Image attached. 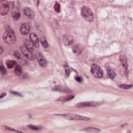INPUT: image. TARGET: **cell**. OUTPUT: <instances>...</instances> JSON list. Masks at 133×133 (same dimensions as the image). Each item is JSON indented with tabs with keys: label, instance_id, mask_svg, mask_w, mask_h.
<instances>
[{
	"label": "cell",
	"instance_id": "cell-15",
	"mask_svg": "<svg viewBox=\"0 0 133 133\" xmlns=\"http://www.w3.org/2000/svg\"><path fill=\"white\" fill-rule=\"evenodd\" d=\"M107 72L108 74V76L110 77V79H113L115 76V73L112 69L109 66H106Z\"/></svg>",
	"mask_w": 133,
	"mask_h": 133
},
{
	"label": "cell",
	"instance_id": "cell-5",
	"mask_svg": "<svg viewBox=\"0 0 133 133\" xmlns=\"http://www.w3.org/2000/svg\"><path fill=\"white\" fill-rule=\"evenodd\" d=\"M9 4L6 1H1L0 5V13L1 15H6L9 11Z\"/></svg>",
	"mask_w": 133,
	"mask_h": 133
},
{
	"label": "cell",
	"instance_id": "cell-8",
	"mask_svg": "<svg viewBox=\"0 0 133 133\" xmlns=\"http://www.w3.org/2000/svg\"><path fill=\"white\" fill-rule=\"evenodd\" d=\"M20 48L22 53L28 59L31 60L34 59V57H33L32 52L28 49L25 46H22Z\"/></svg>",
	"mask_w": 133,
	"mask_h": 133
},
{
	"label": "cell",
	"instance_id": "cell-11",
	"mask_svg": "<svg viewBox=\"0 0 133 133\" xmlns=\"http://www.w3.org/2000/svg\"><path fill=\"white\" fill-rule=\"evenodd\" d=\"M30 39L31 42L33 43L36 47H38L39 46V42H38V38L37 36L35 33H31L30 34Z\"/></svg>",
	"mask_w": 133,
	"mask_h": 133
},
{
	"label": "cell",
	"instance_id": "cell-2",
	"mask_svg": "<svg viewBox=\"0 0 133 133\" xmlns=\"http://www.w3.org/2000/svg\"><path fill=\"white\" fill-rule=\"evenodd\" d=\"M57 115H60L62 117L70 120H83V121H87L90 120V119L86 118L85 116H83L81 115H77L76 114L72 113H66L63 114H58Z\"/></svg>",
	"mask_w": 133,
	"mask_h": 133
},
{
	"label": "cell",
	"instance_id": "cell-6",
	"mask_svg": "<svg viewBox=\"0 0 133 133\" xmlns=\"http://www.w3.org/2000/svg\"><path fill=\"white\" fill-rule=\"evenodd\" d=\"M100 103L97 102L95 101H88V102H83L77 103L75 107L76 108H80L83 107H96L99 105Z\"/></svg>",
	"mask_w": 133,
	"mask_h": 133
},
{
	"label": "cell",
	"instance_id": "cell-28",
	"mask_svg": "<svg viewBox=\"0 0 133 133\" xmlns=\"http://www.w3.org/2000/svg\"><path fill=\"white\" fill-rule=\"evenodd\" d=\"M4 127H5V129L7 130H9V131H14V132H19V133L21 132H20V131H16V130H15L14 129H12V128H10L9 127H8V126H4Z\"/></svg>",
	"mask_w": 133,
	"mask_h": 133
},
{
	"label": "cell",
	"instance_id": "cell-32",
	"mask_svg": "<svg viewBox=\"0 0 133 133\" xmlns=\"http://www.w3.org/2000/svg\"><path fill=\"white\" fill-rule=\"evenodd\" d=\"M12 93H13V94H16V95H19V96H20V94H19V93H16V92H12Z\"/></svg>",
	"mask_w": 133,
	"mask_h": 133
},
{
	"label": "cell",
	"instance_id": "cell-12",
	"mask_svg": "<svg viewBox=\"0 0 133 133\" xmlns=\"http://www.w3.org/2000/svg\"><path fill=\"white\" fill-rule=\"evenodd\" d=\"M24 12L25 14L29 18H31V19H33L34 18V13L33 11L29 7H26L24 8Z\"/></svg>",
	"mask_w": 133,
	"mask_h": 133
},
{
	"label": "cell",
	"instance_id": "cell-19",
	"mask_svg": "<svg viewBox=\"0 0 133 133\" xmlns=\"http://www.w3.org/2000/svg\"><path fill=\"white\" fill-rule=\"evenodd\" d=\"M6 65L8 69H12L16 65V63L14 60H7Z\"/></svg>",
	"mask_w": 133,
	"mask_h": 133
},
{
	"label": "cell",
	"instance_id": "cell-16",
	"mask_svg": "<svg viewBox=\"0 0 133 133\" xmlns=\"http://www.w3.org/2000/svg\"><path fill=\"white\" fill-rule=\"evenodd\" d=\"M34 45H33V43L31 41L29 40H26L25 42V46L31 52L33 51V49H34Z\"/></svg>",
	"mask_w": 133,
	"mask_h": 133
},
{
	"label": "cell",
	"instance_id": "cell-7",
	"mask_svg": "<svg viewBox=\"0 0 133 133\" xmlns=\"http://www.w3.org/2000/svg\"><path fill=\"white\" fill-rule=\"evenodd\" d=\"M63 44L66 46H70L73 42V38L72 35L69 34H65L62 37Z\"/></svg>",
	"mask_w": 133,
	"mask_h": 133
},
{
	"label": "cell",
	"instance_id": "cell-4",
	"mask_svg": "<svg viewBox=\"0 0 133 133\" xmlns=\"http://www.w3.org/2000/svg\"><path fill=\"white\" fill-rule=\"evenodd\" d=\"M91 73L96 77H101L103 76V71L99 66L96 64H93L91 66Z\"/></svg>",
	"mask_w": 133,
	"mask_h": 133
},
{
	"label": "cell",
	"instance_id": "cell-14",
	"mask_svg": "<svg viewBox=\"0 0 133 133\" xmlns=\"http://www.w3.org/2000/svg\"><path fill=\"white\" fill-rule=\"evenodd\" d=\"M12 16L14 20H19L20 18V14L19 10L17 8H13L12 12Z\"/></svg>",
	"mask_w": 133,
	"mask_h": 133
},
{
	"label": "cell",
	"instance_id": "cell-25",
	"mask_svg": "<svg viewBox=\"0 0 133 133\" xmlns=\"http://www.w3.org/2000/svg\"><path fill=\"white\" fill-rule=\"evenodd\" d=\"M65 73L66 76H69L70 72H71V70L70 68H69V66L67 65H65Z\"/></svg>",
	"mask_w": 133,
	"mask_h": 133
},
{
	"label": "cell",
	"instance_id": "cell-9",
	"mask_svg": "<svg viewBox=\"0 0 133 133\" xmlns=\"http://www.w3.org/2000/svg\"><path fill=\"white\" fill-rule=\"evenodd\" d=\"M30 27L28 24H24L20 27V32L23 35H27L29 33Z\"/></svg>",
	"mask_w": 133,
	"mask_h": 133
},
{
	"label": "cell",
	"instance_id": "cell-26",
	"mask_svg": "<svg viewBox=\"0 0 133 133\" xmlns=\"http://www.w3.org/2000/svg\"><path fill=\"white\" fill-rule=\"evenodd\" d=\"M119 86L120 88H123V89H130V88H131L132 87V85L123 84V85H120Z\"/></svg>",
	"mask_w": 133,
	"mask_h": 133
},
{
	"label": "cell",
	"instance_id": "cell-20",
	"mask_svg": "<svg viewBox=\"0 0 133 133\" xmlns=\"http://www.w3.org/2000/svg\"><path fill=\"white\" fill-rule=\"evenodd\" d=\"M84 131L87 132H90V133H99L100 132V131L98 129L96 128H93V127H88V128L85 129L84 130Z\"/></svg>",
	"mask_w": 133,
	"mask_h": 133
},
{
	"label": "cell",
	"instance_id": "cell-17",
	"mask_svg": "<svg viewBox=\"0 0 133 133\" xmlns=\"http://www.w3.org/2000/svg\"><path fill=\"white\" fill-rule=\"evenodd\" d=\"M120 59L121 61V63L122 65V66H124V68L127 69V68H128V64H127L126 58L125 55L123 54L121 55L120 57Z\"/></svg>",
	"mask_w": 133,
	"mask_h": 133
},
{
	"label": "cell",
	"instance_id": "cell-10",
	"mask_svg": "<svg viewBox=\"0 0 133 133\" xmlns=\"http://www.w3.org/2000/svg\"><path fill=\"white\" fill-rule=\"evenodd\" d=\"M36 57L38 62V64H40V65L41 66H45L47 64L46 60L41 54L37 53L36 54Z\"/></svg>",
	"mask_w": 133,
	"mask_h": 133
},
{
	"label": "cell",
	"instance_id": "cell-24",
	"mask_svg": "<svg viewBox=\"0 0 133 133\" xmlns=\"http://www.w3.org/2000/svg\"><path fill=\"white\" fill-rule=\"evenodd\" d=\"M54 9L56 12L59 13L60 11V5L58 2H56L54 5Z\"/></svg>",
	"mask_w": 133,
	"mask_h": 133
},
{
	"label": "cell",
	"instance_id": "cell-29",
	"mask_svg": "<svg viewBox=\"0 0 133 133\" xmlns=\"http://www.w3.org/2000/svg\"><path fill=\"white\" fill-rule=\"evenodd\" d=\"M28 127L29 128H30V129H31L32 130H39V128H38V127L33 126V125H28Z\"/></svg>",
	"mask_w": 133,
	"mask_h": 133
},
{
	"label": "cell",
	"instance_id": "cell-31",
	"mask_svg": "<svg viewBox=\"0 0 133 133\" xmlns=\"http://www.w3.org/2000/svg\"><path fill=\"white\" fill-rule=\"evenodd\" d=\"M5 95H6V94H5V93H3V94H2V95H1V96L0 97V98L2 99L4 96H5Z\"/></svg>",
	"mask_w": 133,
	"mask_h": 133
},
{
	"label": "cell",
	"instance_id": "cell-3",
	"mask_svg": "<svg viewBox=\"0 0 133 133\" xmlns=\"http://www.w3.org/2000/svg\"><path fill=\"white\" fill-rule=\"evenodd\" d=\"M81 14L83 17L88 21H92L94 19V15L92 11L87 6H84L82 8Z\"/></svg>",
	"mask_w": 133,
	"mask_h": 133
},
{
	"label": "cell",
	"instance_id": "cell-1",
	"mask_svg": "<svg viewBox=\"0 0 133 133\" xmlns=\"http://www.w3.org/2000/svg\"><path fill=\"white\" fill-rule=\"evenodd\" d=\"M4 41L8 44H13L16 41V36L14 31L10 29H7L4 34Z\"/></svg>",
	"mask_w": 133,
	"mask_h": 133
},
{
	"label": "cell",
	"instance_id": "cell-27",
	"mask_svg": "<svg viewBox=\"0 0 133 133\" xmlns=\"http://www.w3.org/2000/svg\"><path fill=\"white\" fill-rule=\"evenodd\" d=\"M0 69H1V72L2 73V74L3 75H4L6 74V69H5V68L4 67V66L1 65V66H0Z\"/></svg>",
	"mask_w": 133,
	"mask_h": 133
},
{
	"label": "cell",
	"instance_id": "cell-21",
	"mask_svg": "<svg viewBox=\"0 0 133 133\" xmlns=\"http://www.w3.org/2000/svg\"><path fill=\"white\" fill-rule=\"evenodd\" d=\"M15 72L17 75H20L22 73V68L21 66L19 65H16L15 68Z\"/></svg>",
	"mask_w": 133,
	"mask_h": 133
},
{
	"label": "cell",
	"instance_id": "cell-30",
	"mask_svg": "<svg viewBox=\"0 0 133 133\" xmlns=\"http://www.w3.org/2000/svg\"><path fill=\"white\" fill-rule=\"evenodd\" d=\"M75 80L76 81H77L78 82H81L82 81V79L80 76H76L75 77Z\"/></svg>",
	"mask_w": 133,
	"mask_h": 133
},
{
	"label": "cell",
	"instance_id": "cell-33",
	"mask_svg": "<svg viewBox=\"0 0 133 133\" xmlns=\"http://www.w3.org/2000/svg\"><path fill=\"white\" fill-rule=\"evenodd\" d=\"M3 49L2 47L1 46V53H0V54H2V53L3 52Z\"/></svg>",
	"mask_w": 133,
	"mask_h": 133
},
{
	"label": "cell",
	"instance_id": "cell-18",
	"mask_svg": "<svg viewBox=\"0 0 133 133\" xmlns=\"http://www.w3.org/2000/svg\"><path fill=\"white\" fill-rule=\"evenodd\" d=\"M74 96L73 95H70V96H65V97H62L59 98V99H57L58 101H68L71 100L72 99L74 98Z\"/></svg>",
	"mask_w": 133,
	"mask_h": 133
},
{
	"label": "cell",
	"instance_id": "cell-23",
	"mask_svg": "<svg viewBox=\"0 0 133 133\" xmlns=\"http://www.w3.org/2000/svg\"><path fill=\"white\" fill-rule=\"evenodd\" d=\"M40 41H41V43L42 44V46L44 47H47L48 46V44L47 42V40H46V38L44 36H42L41 37Z\"/></svg>",
	"mask_w": 133,
	"mask_h": 133
},
{
	"label": "cell",
	"instance_id": "cell-22",
	"mask_svg": "<svg viewBox=\"0 0 133 133\" xmlns=\"http://www.w3.org/2000/svg\"><path fill=\"white\" fill-rule=\"evenodd\" d=\"M54 91H60V92H67L68 91V92H70V90L68 89V88H65V87H60L59 86H56L54 88Z\"/></svg>",
	"mask_w": 133,
	"mask_h": 133
},
{
	"label": "cell",
	"instance_id": "cell-13",
	"mask_svg": "<svg viewBox=\"0 0 133 133\" xmlns=\"http://www.w3.org/2000/svg\"><path fill=\"white\" fill-rule=\"evenodd\" d=\"M83 47L80 44H77V45L73 46V47H72L73 52L76 55H80L83 51Z\"/></svg>",
	"mask_w": 133,
	"mask_h": 133
}]
</instances>
